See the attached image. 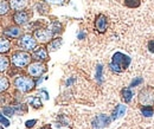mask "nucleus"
I'll use <instances>...</instances> for the list:
<instances>
[{
  "label": "nucleus",
  "instance_id": "f03ea898",
  "mask_svg": "<svg viewBox=\"0 0 154 129\" xmlns=\"http://www.w3.org/2000/svg\"><path fill=\"white\" fill-rule=\"evenodd\" d=\"M137 102L141 107H152L154 108V87L146 85L137 95Z\"/></svg>",
  "mask_w": 154,
  "mask_h": 129
},
{
  "label": "nucleus",
  "instance_id": "6ab92c4d",
  "mask_svg": "<svg viewBox=\"0 0 154 129\" xmlns=\"http://www.w3.org/2000/svg\"><path fill=\"white\" fill-rule=\"evenodd\" d=\"M125 5L129 8H137L141 5V0H125Z\"/></svg>",
  "mask_w": 154,
  "mask_h": 129
},
{
  "label": "nucleus",
  "instance_id": "5701e85b",
  "mask_svg": "<svg viewBox=\"0 0 154 129\" xmlns=\"http://www.w3.org/2000/svg\"><path fill=\"white\" fill-rule=\"evenodd\" d=\"M30 103H31V106H33V108H37V109L42 107V102L38 97H32L30 100Z\"/></svg>",
  "mask_w": 154,
  "mask_h": 129
},
{
  "label": "nucleus",
  "instance_id": "cd10ccee",
  "mask_svg": "<svg viewBox=\"0 0 154 129\" xmlns=\"http://www.w3.org/2000/svg\"><path fill=\"white\" fill-rule=\"evenodd\" d=\"M140 83H142V78H140V77H137V78H135L134 81L132 82V84H131V87H135V85H139Z\"/></svg>",
  "mask_w": 154,
  "mask_h": 129
},
{
  "label": "nucleus",
  "instance_id": "1a4fd4ad",
  "mask_svg": "<svg viewBox=\"0 0 154 129\" xmlns=\"http://www.w3.org/2000/svg\"><path fill=\"white\" fill-rule=\"evenodd\" d=\"M110 121H112V118L108 117L107 115H98L93 121V127H94V129H102L107 127Z\"/></svg>",
  "mask_w": 154,
  "mask_h": 129
},
{
  "label": "nucleus",
  "instance_id": "ddd939ff",
  "mask_svg": "<svg viewBox=\"0 0 154 129\" xmlns=\"http://www.w3.org/2000/svg\"><path fill=\"white\" fill-rule=\"evenodd\" d=\"M121 97H122L125 103H129L132 101V97H133V91L131 90V88H123L121 90Z\"/></svg>",
  "mask_w": 154,
  "mask_h": 129
},
{
  "label": "nucleus",
  "instance_id": "2eb2a0df",
  "mask_svg": "<svg viewBox=\"0 0 154 129\" xmlns=\"http://www.w3.org/2000/svg\"><path fill=\"white\" fill-rule=\"evenodd\" d=\"M125 111H126V107L125 106H121V104H119L117 107H116L114 111H113V116H112V120H115L117 117H120V116H122V115H125Z\"/></svg>",
  "mask_w": 154,
  "mask_h": 129
},
{
  "label": "nucleus",
  "instance_id": "9b49d317",
  "mask_svg": "<svg viewBox=\"0 0 154 129\" xmlns=\"http://www.w3.org/2000/svg\"><path fill=\"white\" fill-rule=\"evenodd\" d=\"M33 57L37 59V60H48L49 58V55H48V51L45 48L40 46V48H37L35 51H33Z\"/></svg>",
  "mask_w": 154,
  "mask_h": 129
},
{
  "label": "nucleus",
  "instance_id": "aec40b11",
  "mask_svg": "<svg viewBox=\"0 0 154 129\" xmlns=\"http://www.w3.org/2000/svg\"><path fill=\"white\" fill-rule=\"evenodd\" d=\"M8 64H10L8 59L6 57H4V56H0V72L5 71L8 68Z\"/></svg>",
  "mask_w": 154,
  "mask_h": 129
},
{
  "label": "nucleus",
  "instance_id": "0eeeda50",
  "mask_svg": "<svg viewBox=\"0 0 154 129\" xmlns=\"http://www.w3.org/2000/svg\"><path fill=\"white\" fill-rule=\"evenodd\" d=\"M55 33L52 32V30H48V29H38L35 32V38L39 40L40 43H48Z\"/></svg>",
  "mask_w": 154,
  "mask_h": 129
},
{
  "label": "nucleus",
  "instance_id": "a211bd4d",
  "mask_svg": "<svg viewBox=\"0 0 154 129\" xmlns=\"http://www.w3.org/2000/svg\"><path fill=\"white\" fill-rule=\"evenodd\" d=\"M10 10V4L6 0H0V16L6 14Z\"/></svg>",
  "mask_w": 154,
  "mask_h": 129
},
{
  "label": "nucleus",
  "instance_id": "412c9836",
  "mask_svg": "<svg viewBox=\"0 0 154 129\" xmlns=\"http://www.w3.org/2000/svg\"><path fill=\"white\" fill-rule=\"evenodd\" d=\"M141 112H142L143 116L151 117L154 114V108H152V107H141Z\"/></svg>",
  "mask_w": 154,
  "mask_h": 129
},
{
  "label": "nucleus",
  "instance_id": "393cba45",
  "mask_svg": "<svg viewBox=\"0 0 154 129\" xmlns=\"http://www.w3.org/2000/svg\"><path fill=\"white\" fill-rule=\"evenodd\" d=\"M0 123H1V124H4V126H6V127H8V126H10L8 120H6L1 114H0Z\"/></svg>",
  "mask_w": 154,
  "mask_h": 129
},
{
  "label": "nucleus",
  "instance_id": "f8f14e48",
  "mask_svg": "<svg viewBox=\"0 0 154 129\" xmlns=\"http://www.w3.org/2000/svg\"><path fill=\"white\" fill-rule=\"evenodd\" d=\"M27 5V0H10V6L16 10V11H21L25 8Z\"/></svg>",
  "mask_w": 154,
  "mask_h": 129
},
{
  "label": "nucleus",
  "instance_id": "20e7f679",
  "mask_svg": "<svg viewBox=\"0 0 154 129\" xmlns=\"http://www.w3.org/2000/svg\"><path fill=\"white\" fill-rule=\"evenodd\" d=\"M12 62H13V64L16 66L23 68V66H26L31 62V56L29 55L27 52L18 51V52L13 54V56H12Z\"/></svg>",
  "mask_w": 154,
  "mask_h": 129
},
{
  "label": "nucleus",
  "instance_id": "f3484780",
  "mask_svg": "<svg viewBox=\"0 0 154 129\" xmlns=\"http://www.w3.org/2000/svg\"><path fill=\"white\" fill-rule=\"evenodd\" d=\"M10 41L7 39H4V38H0V54L2 52H7L10 50Z\"/></svg>",
  "mask_w": 154,
  "mask_h": 129
},
{
  "label": "nucleus",
  "instance_id": "9d476101",
  "mask_svg": "<svg viewBox=\"0 0 154 129\" xmlns=\"http://www.w3.org/2000/svg\"><path fill=\"white\" fill-rule=\"evenodd\" d=\"M30 13L29 12H26V11H18L16 14H14V21H16V24H18V25H24V24H26L27 21H29V19H30Z\"/></svg>",
  "mask_w": 154,
  "mask_h": 129
},
{
  "label": "nucleus",
  "instance_id": "a878e982",
  "mask_svg": "<svg viewBox=\"0 0 154 129\" xmlns=\"http://www.w3.org/2000/svg\"><path fill=\"white\" fill-rule=\"evenodd\" d=\"M148 50H149V52H152L154 54V39H151L149 41H148Z\"/></svg>",
  "mask_w": 154,
  "mask_h": 129
},
{
  "label": "nucleus",
  "instance_id": "7ed1b4c3",
  "mask_svg": "<svg viewBox=\"0 0 154 129\" xmlns=\"http://www.w3.org/2000/svg\"><path fill=\"white\" fill-rule=\"evenodd\" d=\"M14 85L17 87V89L23 92H29L31 90L35 89L36 87V82L30 78V77H26V76H19L16 78L14 81Z\"/></svg>",
  "mask_w": 154,
  "mask_h": 129
},
{
  "label": "nucleus",
  "instance_id": "c756f323",
  "mask_svg": "<svg viewBox=\"0 0 154 129\" xmlns=\"http://www.w3.org/2000/svg\"><path fill=\"white\" fill-rule=\"evenodd\" d=\"M42 129H52V128H51L50 126H45V127H43Z\"/></svg>",
  "mask_w": 154,
  "mask_h": 129
},
{
  "label": "nucleus",
  "instance_id": "4be33fe9",
  "mask_svg": "<svg viewBox=\"0 0 154 129\" xmlns=\"http://www.w3.org/2000/svg\"><path fill=\"white\" fill-rule=\"evenodd\" d=\"M7 88H8V81H7V78L0 76V92L6 90Z\"/></svg>",
  "mask_w": 154,
  "mask_h": 129
},
{
  "label": "nucleus",
  "instance_id": "39448f33",
  "mask_svg": "<svg viewBox=\"0 0 154 129\" xmlns=\"http://www.w3.org/2000/svg\"><path fill=\"white\" fill-rule=\"evenodd\" d=\"M36 45H37V40L32 35H24L19 39V46L26 51H31L36 49Z\"/></svg>",
  "mask_w": 154,
  "mask_h": 129
},
{
  "label": "nucleus",
  "instance_id": "6e6552de",
  "mask_svg": "<svg viewBox=\"0 0 154 129\" xmlns=\"http://www.w3.org/2000/svg\"><path fill=\"white\" fill-rule=\"evenodd\" d=\"M108 29V18L104 14H98L95 19V30L100 33H104Z\"/></svg>",
  "mask_w": 154,
  "mask_h": 129
},
{
  "label": "nucleus",
  "instance_id": "423d86ee",
  "mask_svg": "<svg viewBox=\"0 0 154 129\" xmlns=\"http://www.w3.org/2000/svg\"><path fill=\"white\" fill-rule=\"evenodd\" d=\"M46 71V65L43 64L42 62H35L29 65L27 72L31 77H39Z\"/></svg>",
  "mask_w": 154,
  "mask_h": 129
},
{
  "label": "nucleus",
  "instance_id": "f257e3e1",
  "mask_svg": "<svg viewBox=\"0 0 154 129\" xmlns=\"http://www.w3.org/2000/svg\"><path fill=\"white\" fill-rule=\"evenodd\" d=\"M131 64V58L127 55L122 54V52H115L113 58H112V63H110V69L116 72H123Z\"/></svg>",
  "mask_w": 154,
  "mask_h": 129
},
{
  "label": "nucleus",
  "instance_id": "b1692460",
  "mask_svg": "<svg viewBox=\"0 0 154 129\" xmlns=\"http://www.w3.org/2000/svg\"><path fill=\"white\" fill-rule=\"evenodd\" d=\"M4 112H5L7 116H12V115L14 114V110H13V108H8V107H6V108H4Z\"/></svg>",
  "mask_w": 154,
  "mask_h": 129
},
{
  "label": "nucleus",
  "instance_id": "4468645a",
  "mask_svg": "<svg viewBox=\"0 0 154 129\" xmlns=\"http://www.w3.org/2000/svg\"><path fill=\"white\" fill-rule=\"evenodd\" d=\"M60 45H62V38H55L48 44V49H49V51H57L60 48Z\"/></svg>",
  "mask_w": 154,
  "mask_h": 129
},
{
  "label": "nucleus",
  "instance_id": "bb28decb",
  "mask_svg": "<svg viewBox=\"0 0 154 129\" xmlns=\"http://www.w3.org/2000/svg\"><path fill=\"white\" fill-rule=\"evenodd\" d=\"M46 2H50V4H55V5H62L64 4V0H44Z\"/></svg>",
  "mask_w": 154,
  "mask_h": 129
},
{
  "label": "nucleus",
  "instance_id": "dca6fc26",
  "mask_svg": "<svg viewBox=\"0 0 154 129\" xmlns=\"http://www.w3.org/2000/svg\"><path fill=\"white\" fill-rule=\"evenodd\" d=\"M5 33L8 36V37H18L20 35V29L17 26H12V27H8Z\"/></svg>",
  "mask_w": 154,
  "mask_h": 129
},
{
  "label": "nucleus",
  "instance_id": "c85d7f7f",
  "mask_svg": "<svg viewBox=\"0 0 154 129\" xmlns=\"http://www.w3.org/2000/svg\"><path fill=\"white\" fill-rule=\"evenodd\" d=\"M37 123V120H32V121H27L26 122V127L27 128H31V127H33L35 124Z\"/></svg>",
  "mask_w": 154,
  "mask_h": 129
}]
</instances>
